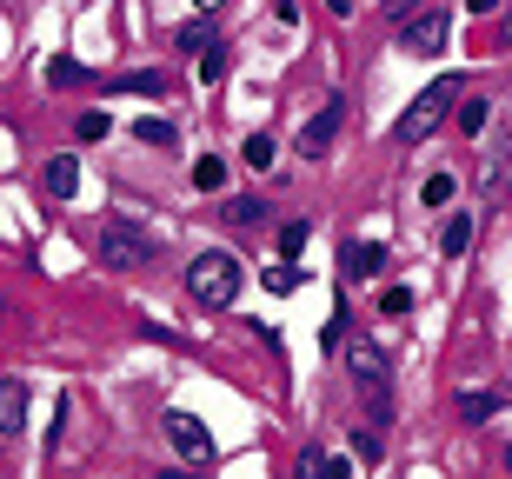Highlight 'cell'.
Listing matches in <instances>:
<instances>
[{
  "instance_id": "1",
  "label": "cell",
  "mask_w": 512,
  "mask_h": 479,
  "mask_svg": "<svg viewBox=\"0 0 512 479\" xmlns=\"http://www.w3.org/2000/svg\"><path fill=\"white\" fill-rule=\"evenodd\" d=\"M346 373L360 386V400L373 406V420H386V413H393V360H386L366 333H346Z\"/></svg>"
},
{
  "instance_id": "2",
  "label": "cell",
  "mask_w": 512,
  "mask_h": 479,
  "mask_svg": "<svg viewBox=\"0 0 512 479\" xmlns=\"http://www.w3.org/2000/svg\"><path fill=\"white\" fill-rule=\"evenodd\" d=\"M459 107V80H433V87H419L413 94V107L399 114V127H393V140L399 147H419V140H433L439 134V120Z\"/></svg>"
},
{
  "instance_id": "3",
  "label": "cell",
  "mask_w": 512,
  "mask_h": 479,
  "mask_svg": "<svg viewBox=\"0 0 512 479\" xmlns=\"http://www.w3.org/2000/svg\"><path fill=\"white\" fill-rule=\"evenodd\" d=\"M187 293L200 300V307H233V300H240V260L220 253V247L200 253V260L187 267Z\"/></svg>"
},
{
  "instance_id": "4",
  "label": "cell",
  "mask_w": 512,
  "mask_h": 479,
  "mask_svg": "<svg viewBox=\"0 0 512 479\" xmlns=\"http://www.w3.org/2000/svg\"><path fill=\"white\" fill-rule=\"evenodd\" d=\"M100 260L120 267V273H140V267L160 260V247H153V233H140L133 220H107V227H100Z\"/></svg>"
},
{
  "instance_id": "5",
  "label": "cell",
  "mask_w": 512,
  "mask_h": 479,
  "mask_svg": "<svg viewBox=\"0 0 512 479\" xmlns=\"http://www.w3.org/2000/svg\"><path fill=\"white\" fill-rule=\"evenodd\" d=\"M167 446L187 466H213V433H207V420H200V413H187V406H180V413H167Z\"/></svg>"
},
{
  "instance_id": "6",
  "label": "cell",
  "mask_w": 512,
  "mask_h": 479,
  "mask_svg": "<svg viewBox=\"0 0 512 479\" xmlns=\"http://www.w3.org/2000/svg\"><path fill=\"white\" fill-rule=\"evenodd\" d=\"M340 127H346V100L333 94V100H326V107H320V114H313V120H306V127H300V140H293V154H300V160H320L326 147L340 140Z\"/></svg>"
},
{
  "instance_id": "7",
  "label": "cell",
  "mask_w": 512,
  "mask_h": 479,
  "mask_svg": "<svg viewBox=\"0 0 512 479\" xmlns=\"http://www.w3.org/2000/svg\"><path fill=\"white\" fill-rule=\"evenodd\" d=\"M399 40H406V54H439V47L453 40V20H446V14H413Z\"/></svg>"
},
{
  "instance_id": "8",
  "label": "cell",
  "mask_w": 512,
  "mask_h": 479,
  "mask_svg": "<svg viewBox=\"0 0 512 479\" xmlns=\"http://www.w3.org/2000/svg\"><path fill=\"white\" fill-rule=\"evenodd\" d=\"M27 433V380H0V440Z\"/></svg>"
},
{
  "instance_id": "9",
  "label": "cell",
  "mask_w": 512,
  "mask_h": 479,
  "mask_svg": "<svg viewBox=\"0 0 512 479\" xmlns=\"http://www.w3.org/2000/svg\"><path fill=\"white\" fill-rule=\"evenodd\" d=\"M380 273H386V247H380V240L346 247V280H380Z\"/></svg>"
},
{
  "instance_id": "10",
  "label": "cell",
  "mask_w": 512,
  "mask_h": 479,
  "mask_svg": "<svg viewBox=\"0 0 512 479\" xmlns=\"http://www.w3.org/2000/svg\"><path fill=\"white\" fill-rule=\"evenodd\" d=\"M40 180H47V193H54V200H74V193H80V160L74 154H54Z\"/></svg>"
},
{
  "instance_id": "11",
  "label": "cell",
  "mask_w": 512,
  "mask_h": 479,
  "mask_svg": "<svg viewBox=\"0 0 512 479\" xmlns=\"http://www.w3.org/2000/svg\"><path fill=\"white\" fill-rule=\"evenodd\" d=\"M466 247H473V213H453V220L439 227V253H446V260H459Z\"/></svg>"
},
{
  "instance_id": "12",
  "label": "cell",
  "mask_w": 512,
  "mask_h": 479,
  "mask_svg": "<svg viewBox=\"0 0 512 479\" xmlns=\"http://www.w3.org/2000/svg\"><path fill=\"white\" fill-rule=\"evenodd\" d=\"M173 47H180V54H213L220 34H213V20H187V27L173 34Z\"/></svg>"
},
{
  "instance_id": "13",
  "label": "cell",
  "mask_w": 512,
  "mask_h": 479,
  "mask_svg": "<svg viewBox=\"0 0 512 479\" xmlns=\"http://www.w3.org/2000/svg\"><path fill=\"white\" fill-rule=\"evenodd\" d=\"M459 413H466V420H499V413H512V406L499 400V393H459Z\"/></svg>"
},
{
  "instance_id": "14",
  "label": "cell",
  "mask_w": 512,
  "mask_h": 479,
  "mask_svg": "<svg viewBox=\"0 0 512 479\" xmlns=\"http://www.w3.org/2000/svg\"><path fill=\"white\" fill-rule=\"evenodd\" d=\"M486 120H493V100H466V94H459V134H486Z\"/></svg>"
},
{
  "instance_id": "15",
  "label": "cell",
  "mask_w": 512,
  "mask_h": 479,
  "mask_svg": "<svg viewBox=\"0 0 512 479\" xmlns=\"http://www.w3.org/2000/svg\"><path fill=\"white\" fill-rule=\"evenodd\" d=\"M193 187H200V193H220V187H227V160H220V154L193 160Z\"/></svg>"
},
{
  "instance_id": "16",
  "label": "cell",
  "mask_w": 512,
  "mask_h": 479,
  "mask_svg": "<svg viewBox=\"0 0 512 479\" xmlns=\"http://www.w3.org/2000/svg\"><path fill=\"white\" fill-rule=\"evenodd\" d=\"M114 94H147L153 100V94H167V74H153V67H147V74H120Z\"/></svg>"
},
{
  "instance_id": "17",
  "label": "cell",
  "mask_w": 512,
  "mask_h": 479,
  "mask_svg": "<svg viewBox=\"0 0 512 479\" xmlns=\"http://www.w3.org/2000/svg\"><path fill=\"white\" fill-rule=\"evenodd\" d=\"M67 426H74V393H60V400H54V426H47V446H54V453L67 446Z\"/></svg>"
},
{
  "instance_id": "18",
  "label": "cell",
  "mask_w": 512,
  "mask_h": 479,
  "mask_svg": "<svg viewBox=\"0 0 512 479\" xmlns=\"http://www.w3.org/2000/svg\"><path fill=\"white\" fill-rule=\"evenodd\" d=\"M453 173H426V187H419V200H426V207H453Z\"/></svg>"
},
{
  "instance_id": "19",
  "label": "cell",
  "mask_w": 512,
  "mask_h": 479,
  "mask_svg": "<svg viewBox=\"0 0 512 479\" xmlns=\"http://www.w3.org/2000/svg\"><path fill=\"white\" fill-rule=\"evenodd\" d=\"M306 240H313V227H306V220H286V227H280V253H286V260H300Z\"/></svg>"
},
{
  "instance_id": "20",
  "label": "cell",
  "mask_w": 512,
  "mask_h": 479,
  "mask_svg": "<svg viewBox=\"0 0 512 479\" xmlns=\"http://www.w3.org/2000/svg\"><path fill=\"white\" fill-rule=\"evenodd\" d=\"M240 154H247V167H273V154H280V147H273V134H247V147H240Z\"/></svg>"
},
{
  "instance_id": "21",
  "label": "cell",
  "mask_w": 512,
  "mask_h": 479,
  "mask_svg": "<svg viewBox=\"0 0 512 479\" xmlns=\"http://www.w3.org/2000/svg\"><path fill=\"white\" fill-rule=\"evenodd\" d=\"M133 140H147V147H173V127H167V120H133Z\"/></svg>"
},
{
  "instance_id": "22",
  "label": "cell",
  "mask_w": 512,
  "mask_h": 479,
  "mask_svg": "<svg viewBox=\"0 0 512 479\" xmlns=\"http://www.w3.org/2000/svg\"><path fill=\"white\" fill-rule=\"evenodd\" d=\"M227 220H233V227H260V220H266V207L240 193V200H227Z\"/></svg>"
},
{
  "instance_id": "23",
  "label": "cell",
  "mask_w": 512,
  "mask_h": 479,
  "mask_svg": "<svg viewBox=\"0 0 512 479\" xmlns=\"http://www.w3.org/2000/svg\"><path fill=\"white\" fill-rule=\"evenodd\" d=\"M380 313H386V320H406V313H413V287H386L380 293Z\"/></svg>"
},
{
  "instance_id": "24",
  "label": "cell",
  "mask_w": 512,
  "mask_h": 479,
  "mask_svg": "<svg viewBox=\"0 0 512 479\" xmlns=\"http://www.w3.org/2000/svg\"><path fill=\"white\" fill-rule=\"evenodd\" d=\"M74 80H80V60H67V54L47 60V87H74Z\"/></svg>"
},
{
  "instance_id": "25",
  "label": "cell",
  "mask_w": 512,
  "mask_h": 479,
  "mask_svg": "<svg viewBox=\"0 0 512 479\" xmlns=\"http://www.w3.org/2000/svg\"><path fill=\"white\" fill-rule=\"evenodd\" d=\"M293 287H300V267H293V273H286V267H266V293H293Z\"/></svg>"
},
{
  "instance_id": "26",
  "label": "cell",
  "mask_w": 512,
  "mask_h": 479,
  "mask_svg": "<svg viewBox=\"0 0 512 479\" xmlns=\"http://www.w3.org/2000/svg\"><path fill=\"white\" fill-rule=\"evenodd\" d=\"M200 80H207V87H213V80H227V54H220V47L200 54Z\"/></svg>"
},
{
  "instance_id": "27",
  "label": "cell",
  "mask_w": 512,
  "mask_h": 479,
  "mask_svg": "<svg viewBox=\"0 0 512 479\" xmlns=\"http://www.w3.org/2000/svg\"><path fill=\"white\" fill-rule=\"evenodd\" d=\"M80 140H107V114H80Z\"/></svg>"
},
{
  "instance_id": "28",
  "label": "cell",
  "mask_w": 512,
  "mask_h": 479,
  "mask_svg": "<svg viewBox=\"0 0 512 479\" xmlns=\"http://www.w3.org/2000/svg\"><path fill=\"white\" fill-rule=\"evenodd\" d=\"M386 14H393V27H406V20L419 14V0H386Z\"/></svg>"
},
{
  "instance_id": "29",
  "label": "cell",
  "mask_w": 512,
  "mask_h": 479,
  "mask_svg": "<svg viewBox=\"0 0 512 479\" xmlns=\"http://www.w3.org/2000/svg\"><path fill=\"white\" fill-rule=\"evenodd\" d=\"M326 466H333V460H326L320 446H306V453H300V473H326Z\"/></svg>"
},
{
  "instance_id": "30",
  "label": "cell",
  "mask_w": 512,
  "mask_h": 479,
  "mask_svg": "<svg viewBox=\"0 0 512 479\" xmlns=\"http://www.w3.org/2000/svg\"><path fill=\"white\" fill-rule=\"evenodd\" d=\"M273 14H280V20H293V27H300V0H273Z\"/></svg>"
},
{
  "instance_id": "31",
  "label": "cell",
  "mask_w": 512,
  "mask_h": 479,
  "mask_svg": "<svg viewBox=\"0 0 512 479\" xmlns=\"http://www.w3.org/2000/svg\"><path fill=\"white\" fill-rule=\"evenodd\" d=\"M466 7H473V14H493V7H499V0H466Z\"/></svg>"
},
{
  "instance_id": "32",
  "label": "cell",
  "mask_w": 512,
  "mask_h": 479,
  "mask_svg": "<svg viewBox=\"0 0 512 479\" xmlns=\"http://www.w3.org/2000/svg\"><path fill=\"white\" fill-rule=\"evenodd\" d=\"M326 7H333V14H340V20H346V14H353V0H326Z\"/></svg>"
},
{
  "instance_id": "33",
  "label": "cell",
  "mask_w": 512,
  "mask_h": 479,
  "mask_svg": "<svg viewBox=\"0 0 512 479\" xmlns=\"http://www.w3.org/2000/svg\"><path fill=\"white\" fill-rule=\"evenodd\" d=\"M220 7H227V0H200V14H220Z\"/></svg>"
},
{
  "instance_id": "34",
  "label": "cell",
  "mask_w": 512,
  "mask_h": 479,
  "mask_svg": "<svg viewBox=\"0 0 512 479\" xmlns=\"http://www.w3.org/2000/svg\"><path fill=\"white\" fill-rule=\"evenodd\" d=\"M506 47H512V7H506Z\"/></svg>"
},
{
  "instance_id": "35",
  "label": "cell",
  "mask_w": 512,
  "mask_h": 479,
  "mask_svg": "<svg viewBox=\"0 0 512 479\" xmlns=\"http://www.w3.org/2000/svg\"><path fill=\"white\" fill-rule=\"evenodd\" d=\"M506 473H512V440H506Z\"/></svg>"
},
{
  "instance_id": "36",
  "label": "cell",
  "mask_w": 512,
  "mask_h": 479,
  "mask_svg": "<svg viewBox=\"0 0 512 479\" xmlns=\"http://www.w3.org/2000/svg\"><path fill=\"white\" fill-rule=\"evenodd\" d=\"M0 320H7V300H0Z\"/></svg>"
}]
</instances>
